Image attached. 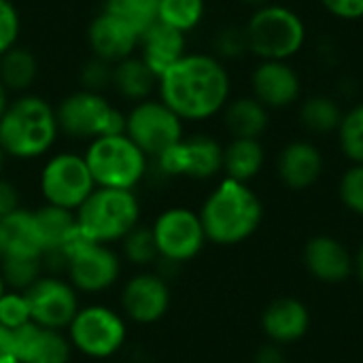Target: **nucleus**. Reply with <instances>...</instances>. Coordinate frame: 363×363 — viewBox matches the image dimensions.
<instances>
[{
	"mask_svg": "<svg viewBox=\"0 0 363 363\" xmlns=\"http://www.w3.org/2000/svg\"><path fill=\"white\" fill-rule=\"evenodd\" d=\"M251 89L253 98H257L268 111L287 108L298 102L302 94V81L289 62L262 60L251 74Z\"/></svg>",
	"mask_w": 363,
	"mask_h": 363,
	"instance_id": "nucleus-16",
	"label": "nucleus"
},
{
	"mask_svg": "<svg viewBox=\"0 0 363 363\" xmlns=\"http://www.w3.org/2000/svg\"><path fill=\"white\" fill-rule=\"evenodd\" d=\"M262 328L274 345H289L308 332L311 313L296 298H279L264 311Z\"/></svg>",
	"mask_w": 363,
	"mask_h": 363,
	"instance_id": "nucleus-22",
	"label": "nucleus"
},
{
	"mask_svg": "<svg viewBox=\"0 0 363 363\" xmlns=\"http://www.w3.org/2000/svg\"><path fill=\"white\" fill-rule=\"evenodd\" d=\"M149 228L160 255L157 266L164 268H179L196 259L208 242L198 211L189 206L164 208Z\"/></svg>",
	"mask_w": 363,
	"mask_h": 363,
	"instance_id": "nucleus-11",
	"label": "nucleus"
},
{
	"mask_svg": "<svg viewBox=\"0 0 363 363\" xmlns=\"http://www.w3.org/2000/svg\"><path fill=\"white\" fill-rule=\"evenodd\" d=\"M240 2L247 4V6H251V9H262V6L270 4L272 0H240Z\"/></svg>",
	"mask_w": 363,
	"mask_h": 363,
	"instance_id": "nucleus-45",
	"label": "nucleus"
},
{
	"mask_svg": "<svg viewBox=\"0 0 363 363\" xmlns=\"http://www.w3.org/2000/svg\"><path fill=\"white\" fill-rule=\"evenodd\" d=\"M30 304L32 323L66 332L72 317L81 308V294L64 274L45 272L30 289L23 291Z\"/></svg>",
	"mask_w": 363,
	"mask_h": 363,
	"instance_id": "nucleus-15",
	"label": "nucleus"
},
{
	"mask_svg": "<svg viewBox=\"0 0 363 363\" xmlns=\"http://www.w3.org/2000/svg\"><path fill=\"white\" fill-rule=\"evenodd\" d=\"M128 325L130 323L119 308L102 302H87L81 304L72 317L70 325L66 328V336L72 351L81 357L91 362H106L123 351L130 336Z\"/></svg>",
	"mask_w": 363,
	"mask_h": 363,
	"instance_id": "nucleus-6",
	"label": "nucleus"
},
{
	"mask_svg": "<svg viewBox=\"0 0 363 363\" xmlns=\"http://www.w3.org/2000/svg\"><path fill=\"white\" fill-rule=\"evenodd\" d=\"M338 194L349 211L363 217V164H353L342 174Z\"/></svg>",
	"mask_w": 363,
	"mask_h": 363,
	"instance_id": "nucleus-37",
	"label": "nucleus"
},
{
	"mask_svg": "<svg viewBox=\"0 0 363 363\" xmlns=\"http://www.w3.org/2000/svg\"><path fill=\"white\" fill-rule=\"evenodd\" d=\"M119 255L125 264L134 266L136 270H153L160 264L157 247L151 234V228L140 223L136 225L121 242H119Z\"/></svg>",
	"mask_w": 363,
	"mask_h": 363,
	"instance_id": "nucleus-29",
	"label": "nucleus"
},
{
	"mask_svg": "<svg viewBox=\"0 0 363 363\" xmlns=\"http://www.w3.org/2000/svg\"><path fill=\"white\" fill-rule=\"evenodd\" d=\"M172 304V289L160 270H138L121 283L119 311L128 323L147 328L160 323Z\"/></svg>",
	"mask_w": 363,
	"mask_h": 363,
	"instance_id": "nucleus-14",
	"label": "nucleus"
},
{
	"mask_svg": "<svg viewBox=\"0 0 363 363\" xmlns=\"http://www.w3.org/2000/svg\"><path fill=\"white\" fill-rule=\"evenodd\" d=\"M123 259L115 247L79 236L64 253V277L81 296H102L119 285Z\"/></svg>",
	"mask_w": 363,
	"mask_h": 363,
	"instance_id": "nucleus-9",
	"label": "nucleus"
},
{
	"mask_svg": "<svg viewBox=\"0 0 363 363\" xmlns=\"http://www.w3.org/2000/svg\"><path fill=\"white\" fill-rule=\"evenodd\" d=\"M160 0H104L102 11L123 19L138 34L151 28L157 21Z\"/></svg>",
	"mask_w": 363,
	"mask_h": 363,
	"instance_id": "nucleus-32",
	"label": "nucleus"
},
{
	"mask_svg": "<svg viewBox=\"0 0 363 363\" xmlns=\"http://www.w3.org/2000/svg\"><path fill=\"white\" fill-rule=\"evenodd\" d=\"M111 83H113V64L111 62H104V60L91 55L79 68V85L85 91L104 94L111 87Z\"/></svg>",
	"mask_w": 363,
	"mask_h": 363,
	"instance_id": "nucleus-36",
	"label": "nucleus"
},
{
	"mask_svg": "<svg viewBox=\"0 0 363 363\" xmlns=\"http://www.w3.org/2000/svg\"><path fill=\"white\" fill-rule=\"evenodd\" d=\"M6 162H9V157H6V153L0 149V179L4 177V168H6Z\"/></svg>",
	"mask_w": 363,
	"mask_h": 363,
	"instance_id": "nucleus-46",
	"label": "nucleus"
},
{
	"mask_svg": "<svg viewBox=\"0 0 363 363\" xmlns=\"http://www.w3.org/2000/svg\"><path fill=\"white\" fill-rule=\"evenodd\" d=\"M325 11L342 21L363 19V0H321Z\"/></svg>",
	"mask_w": 363,
	"mask_h": 363,
	"instance_id": "nucleus-39",
	"label": "nucleus"
},
{
	"mask_svg": "<svg viewBox=\"0 0 363 363\" xmlns=\"http://www.w3.org/2000/svg\"><path fill=\"white\" fill-rule=\"evenodd\" d=\"M198 215L208 242L236 247L249 240L262 225L264 204L249 183L225 177L206 196Z\"/></svg>",
	"mask_w": 363,
	"mask_h": 363,
	"instance_id": "nucleus-2",
	"label": "nucleus"
},
{
	"mask_svg": "<svg viewBox=\"0 0 363 363\" xmlns=\"http://www.w3.org/2000/svg\"><path fill=\"white\" fill-rule=\"evenodd\" d=\"M232 96L225 64L213 53H185L157 79V98L185 123L208 121L223 113Z\"/></svg>",
	"mask_w": 363,
	"mask_h": 363,
	"instance_id": "nucleus-1",
	"label": "nucleus"
},
{
	"mask_svg": "<svg viewBox=\"0 0 363 363\" xmlns=\"http://www.w3.org/2000/svg\"><path fill=\"white\" fill-rule=\"evenodd\" d=\"M111 87L123 100L136 104V102L153 98V91H157V77L134 53V55L113 64V83H111Z\"/></svg>",
	"mask_w": 363,
	"mask_h": 363,
	"instance_id": "nucleus-24",
	"label": "nucleus"
},
{
	"mask_svg": "<svg viewBox=\"0 0 363 363\" xmlns=\"http://www.w3.org/2000/svg\"><path fill=\"white\" fill-rule=\"evenodd\" d=\"M15 342L19 363H70L74 355L66 332L49 330L36 323H28L17 330Z\"/></svg>",
	"mask_w": 363,
	"mask_h": 363,
	"instance_id": "nucleus-18",
	"label": "nucleus"
},
{
	"mask_svg": "<svg viewBox=\"0 0 363 363\" xmlns=\"http://www.w3.org/2000/svg\"><path fill=\"white\" fill-rule=\"evenodd\" d=\"M83 157L96 187L136 191L151 172V160L130 140L128 134L100 136L87 143Z\"/></svg>",
	"mask_w": 363,
	"mask_h": 363,
	"instance_id": "nucleus-5",
	"label": "nucleus"
},
{
	"mask_svg": "<svg viewBox=\"0 0 363 363\" xmlns=\"http://www.w3.org/2000/svg\"><path fill=\"white\" fill-rule=\"evenodd\" d=\"M38 57L21 45L0 55V83L9 94H28L38 79Z\"/></svg>",
	"mask_w": 363,
	"mask_h": 363,
	"instance_id": "nucleus-26",
	"label": "nucleus"
},
{
	"mask_svg": "<svg viewBox=\"0 0 363 363\" xmlns=\"http://www.w3.org/2000/svg\"><path fill=\"white\" fill-rule=\"evenodd\" d=\"M0 274L6 289L26 291L45 274V264L43 257L34 255H4L0 259Z\"/></svg>",
	"mask_w": 363,
	"mask_h": 363,
	"instance_id": "nucleus-31",
	"label": "nucleus"
},
{
	"mask_svg": "<svg viewBox=\"0 0 363 363\" xmlns=\"http://www.w3.org/2000/svg\"><path fill=\"white\" fill-rule=\"evenodd\" d=\"M96 189L94 177L83 153L57 151L45 157L38 172V191L43 204L64 211H77Z\"/></svg>",
	"mask_w": 363,
	"mask_h": 363,
	"instance_id": "nucleus-10",
	"label": "nucleus"
},
{
	"mask_svg": "<svg viewBox=\"0 0 363 363\" xmlns=\"http://www.w3.org/2000/svg\"><path fill=\"white\" fill-rule=\"evenodd\" d=\"M355 272H357L359 283L363 285V245L362 249H359V253H357V257H355Z\"/></svg>",
	"mask_w": 363,
	"mask_h": 363,
	"instance_id": "nucleus-44",
	"label": "nucleus"
},
{
	"mask_svg": "<svg viewBox=\"0 0 363 363\" xmlns=\"http://www.w3.org/2000/svg\"><path fill=\"white\" fill-rule=\"evenodd\" d=\"M338 143L345 157L353 164H363V102L342 115L338 125Z\"/></svg>",
	"mask_w": 363,
	"mask_h": 363,
	"instance_id": "nucleus-33",
	"label": "nucleus"
},
{
	"mask_svg": "<svg viewBox=\"0 0 363 363\" xmlns=\"http://www.w3.org/2000/svg\"><path fill=\"white\" fill-rule=\"evenodd\" d=\"M0 234L4 245V255H34L43 257V251L36 240L34 223H32V208H19L17 213L9 215L0 221Z\"/></svg>",
	"mask_w": 363,
	"mask_h": 363,
	"instance_id": "nucleus-27",
	"label": "nucleus"
},
{
	"mask_svg": "<svg viewBox=\"0 0 363 363\" xmlns=\"http://www.w3.org/2000/svg\"><path fill=\"white\" fill-rule=\"evenodd\" d=\"M83 238L115 247L143 219V204L136 191L96 187L94 194L74 211Z\"/></svg>",
	"mask_w": 363,
	"mask_h": 363,
	"instance_id": "nucleus-4",
	"label": "nucleus"
},
{
	"mask_svg": "<svg viewBox=\"0 0 363 363\" xmlns=\"http://www.w3.org/2000/svg\"><path fill=\"white\" fill-rule=\"evenodd\" d=\"M2 253H4V245H2V234H0V259H2Z\"/></svg>",
	"mask_w": 363,
	"mask_h": 363,
	"instance_id": "nucleus-48",
	"label": "nucleus"
},
{
	"mask_svg": "<svg viewBox=\"0 0 363 363\" xmlns=\"http://www.w3.org/2000/svg\"><path fill=\"white\" fill-rule=\"evenodd\" d=\"M21 208V191L19 187L9 181V179H0V221L6 219L9 215L17 213Z\"/></svg>",
	"mask_w": 363,
	"mask_h": 363,
	"instance_id": "nucleus-40",
	"label": "nucleus"
},
{
	"mask_svg": "<svg viewBox=\"0 0 363 363\" xmlns=\"http://www.w3.org/2000/svg\"><path fill=\"white\" fill-rule=\"evenodd\" d=\"M249 51V43H247V34L245 28L240 26H223L221 30H217L215 38H213V55L223 60H238Z\"/></svg>",
	"mask_w": 363,
	"mask_h": 363,
	"instance_id": "nucleus-35",
	"label": "nucleus"
},
{
	"mask_svg": "<svg viewBox=\"0 0 363 363\" xmlns=\"http://www.w3.org/2000/svg\"><path fill=\"white\" fill-rule=\"evenodd\" d=\"M342 108L332 96H308L300 106V123L311 134L325 136L330 132H338V125L342 121Z\"/></svg>",
	"mask_w": 363,
	"mask_h": 363,
	"instance_id": "nucleus-28",
	"label": "nucleus"
},
{
	"mask_svg": "<svg viewBox=\"0 0 363 363\" xmlns=\"http://www.w3.org/2000/svg\"><path fill=\"white\" fill-rule=\"evenodd\" d=\"M151 170L160 179L211 181L223 172V147L208 134L183 136L177 145L151 160Z\"/></svg>",
	"mask_w": 363,
	"mask_h": 363,
	"instance_id": "nucleus-12",
	"label": "nucleus"
},
{
	"mask_svg": "<svg viewBox=\"0 0 363 363\" xmlns=\"http://www.w3.org/2000/svg\"><path fill=\"white\" fill-rule=\"evenodd\" d=\"M0 363H19L17 362V342L15 332L0 325Z\"/></svg>",
	"mask_w": 363,
	"mask_h": 363,
	"instance_id": "nucleus-41",
	"label": "nucleus"
},
{
	"mask_svg": "<svg viewBox=\"0 0 363 363\" xmlns=\"http://www.w3.org/2000/svg\"><path fill=\"white\" fill-rule=\"evenodd\" d=\"M245 34L249 51L259 60L289 62L306 43V23L294 9L270 2L253 11Z\"/></svg>",
	"mask_w": 363,
	"mask_h": 363,
	"instance_id": "nucleus-7",
	"label": "nucleus"
},
{
	"mask_svg": "<svg viewBox=\"0 0 363 363\" xmlns=\"http://www.w3.org/2000/svg\"><path fill=\"white\" fill-rule=\"evenodd\" d=\"M140 34L123 19L100 11L87 26V45L94 57L117 64L138 49Z\"/></svg>",
	"mask_w": 363,
	"mask_h": 363,
	"instance_id": "nucleus-17",
	"label": "nucleus"
},
{
	"mask_svg": "<svg viewBox=\"0 0 363 363\" xmlns=\"http://www.w3.org/2000/svg\"><path fill=\"white\" fill-rule=\"evenodd\" d=\"M223 123L232 138H257L270 125V111L253 96L230 98L223 108Z\"/></svg>",
	"mask_w": 363,
	"mask_h": 363,
	"instance_id": "nucleus-23",
	"label": "nucleus"
},
{
	"mask_svg": "<svg viewBox=\"0 0 363 363\" xmlns=\"http://www.w3.org/2000/svg\"><path fill=\"white\" fill-rule=\"evenodd\" d=\"M187 53V34L155 21L138 38V57L160 79L174 62Z\"/></svg>",
	"mask_w": 363,
	"mask_h": 363,
	"instance_id": "nucleus-20",
	"label": "nucleus"
},
{
	"mask_svg": "<svg viewBox=\"0 0 363 363\" xmlns=\"http://www.w3.org/2000/svg\"><path fill=\"white\" fill-rule=\"evenodd\" d=\"M206 15V0H160L157 21L187 34L196 30Z\"/></svg>",
	"mask_w": 363,
	"mask_h": 363,
	"instance_id": "nucleus-30",
	"label": "nucleus"
},
{
	"mask_svg": "<svg viewBox=\"0 0 363 363\" xmlns=\"http://www.w3.org/2000/svg\"><path fill=\"white\" fill-rule=\"evenodd\" d=\"M28 323H32V315H30V304H28L26 294L6 289L0 296V325L11 332H17L26 328Z\"/></svg>",
	"mask_w": 363,
	"mask_h": 363,
	"instance_id": "nucleus-34",
	"label": "nucleus"
},
{
	"mask_svg": "<svg viewBox=\"0 0 363 363\" xmlns=\"http://www.w3.org/2000/svg\"><path fill=\"white\" fill-rule=\"evenodd\" d=\"M304 264L308 272L330 285L345 283L355 270V259L349 249L332 236H315L304 249Z\"/></svg>",
	"mask_w": 363,
	"mask_h": 363,
	"instance_id": "nucleus-19",
	"label": "nucleus"
},
{
	"mask_svg": "<svg viewBox=\"0 0 363 363\" xmlns=\"http://www.w3.org/2000/svg\"><path fill=\"white\" fill-rule=\"evenodd\" d=\"M277 170L281 181L296 191L313 187L323 174V155L308 140H294L279 153Z\"/></svg>",
	"mask_w": 363,
	"mask_h": 363,
	"instance_id": "nucleus-21",
	"label": "nucleus"
},
{
	"mask_svg": "<svg viewBox=\"0 0 363 363\" xmlns=\"http://www.w3.org/2000/svg\"><path fill=\"white\" fill-rule=\"evenodd\" d=\"M123 134H128L149 160H155L185 136V121L160 98H149L132 104L125 113Z\"/></svg>",
	"mask_w": 363,
	"mask_h": 363,
	"instance_id": "nucleus-13",
	"label": "nucleus"
},
{
	"mask_svg": "<svg viewBox=\"0 0 363 363\" xmlns=\"http://www.w3.org/2000/svg\"><path fill=\"white\" fill-rule=\"evenodd\" d=\"M9 102H11L9 91H6V89H4V85L0 83V119H2V115H4V111H6V106H9Z\"/></svg>",
	"mask_w": 363,
	"mask_h": 363,
	"instance_id": "nucleus-43",
	"label": "nucleus"
},
{
	"mask_svg": "<svg viewBox=\"0 0 363 363\" xmlns=\"http://www.w3.org/2000/svg\"><path fill=\"white\" fill-rule=\"evenodd\" d=\"M60 134L72 140L91 143L100 136L121 134L125 130V113H121L104 94L77 89L55 106Z\"/></svg>",
	"mask_w": 363,
	"mask_h": 363,
	"instance_id": "nucleus-8",
	"label": "nucleus"
},
{
	"mask_svg": "<svg viewBox=\"0 0 363 363\" xmlns=\"http://www.w3.org/2000/svg\"><path fill=\"white\" fill-rule=\"evenodd\" d=\"M60 138L55 106L38 94H21L9 102L0 119V149L9 160L47 157Z\"/></svg>",
	"mask_w": 363,
	"mask_h": 363,
	"instance_id": "nucleus-3",
	"label": "nucleus"
},
{
	"mask_svg": "<svg viewBox=\"0 0 363 363\" xmlns=\"http://www.w3.org/2000/svg\"><path fill=\"white\" fill-rule=\"evenodd\" d=\"M21 34V15L13 0H0V55L13 49Z\"/></svg>",
	"mask_w": 363,
	"mask_h": 363,
	"instance_id": "nucleus-38",
	"label": "nucleus"
},
{
	"mask_svg": "<svg viewBox=\"0 0 363 363\" xmlns=\"http://www.w3.org/2000/svg\"><path fill=\"white\" fill-rule=\"evenodd\" d=\"M266 162V151L257 138H232L223 147V172L228 179L249 183L253 181Z\"/></svg>",
	"mask_w": 363,
	"mask_h": 363,
	"instance_id": "nucleus-25",
	"label": "nucleus"
},
{
	"mask_svg": "<svg viewBox=\"0 0 363 363\" xmlns=\"http://www.w3.org/2000/svg\"><path fill=\"white\" fill-rule=\"evenodd\" d=\"M253 363H285V353L281 351V345H266L255 353Z\"/></svg>",
	"mask_w": 363,
	"mask_h": 363,
	"instance_id": "nucleus-42",
	"label": "nucleus"
},
{
	"mask_svg": "<svg viewBox=\"0 0 363 363\" xmlns=\"http://www.w3.org/2000/svg\"><path fill=\"white\" fill-rule=\"evenodd\" d=\"M6 291V283H4V279H2V274H0V296Z\"/></svg>",
	"mask_w": 363,
	"mask_h": 363,
	"instance_id": "nucleus-47",
	"label": "nucleus"
}]
</instances>
